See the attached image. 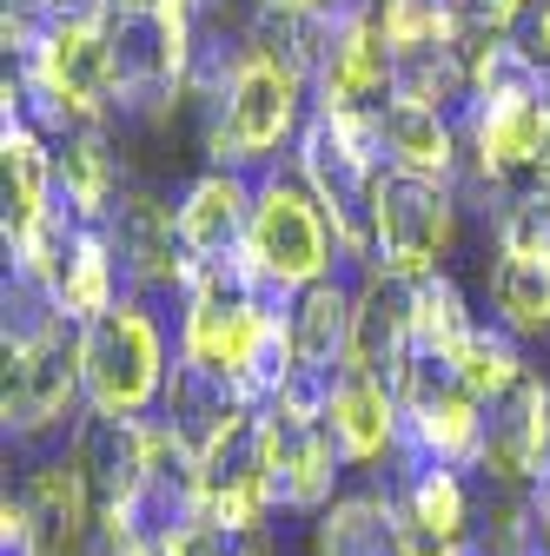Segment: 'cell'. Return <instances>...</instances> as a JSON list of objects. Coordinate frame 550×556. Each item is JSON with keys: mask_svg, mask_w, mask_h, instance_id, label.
<instances>
[{"mask_svg": "<svg viewBox=\"0 0 550 556\" xmlns=\"http://www.w3.org/2000/svg\"><path fill=\"white\" fill-rule=\"evenodd\" d=\"M53 299H60V312L74 318V325H93V318H107L120 299H133V292H126V265H120L107 226H80V232H74L66 265H60V278H53Z\"/></svg>", "mask_w": 550, "mask_h": 556, "instance_id": "9a60e30c", "label": "cell"}, {"mask_svg": "<svg viewBox=\"0 0 550 556\" xmlns=\"http://www.w3.org/2000/svg\"><path fill=\"white\" fill-rule=\"evenodd\" d=\"M0 556H47L40 549V530H34V510L21 491L0 497Z\"/></svg>", "mask_w": 550, "mask_h": 556, "instance_id": "603a6c76", "label": "cell"}, {"mask_svg": "<svg viewBox=\"0 0 550 556\" xmlns=\"http://www.w3.org/2000/svg\"><path fill=\"white\" fill-rule=\"evenodd\" d=\"M385 497H391V510L411 517V523H425V530H438V536H451V543H477V530H471V523H477L471 483H464V470H451V464H418V470L391 477Z\"/></svg>", "mask_w": 550, "mask_h": 556, "instance_id": "2e32d148", "label": "cell"}, {"mask_svg": "<svg viewBox=\"0 0 550 556\" xmlns=\"http://www.w3.org/2000/svg\"><path fill=\"white\" fill-rule=\"evenodd\" d=\"M445 371H451L477 404H498V397H511V391L530 378V358H524V344H517L504 325L485 318V325H477V338L464 344V352H458Z\"/></svg>", "mask_w": 550, "mask_h": 556, "instance_id": "ffe728a7", "label": "cell"}, {"mask_svg": "<svg viewBox=\"0 0 550 556\" xmlns=\"http://www.w3.org/2000/svg\"><path fill=\"white\" fill-rule=\"evenodd\" d=\"M477 305L464 299V286L445 271V278H425V286H411V338H418V358H438L451 365L464 344L477 338Z\"/></svg>", "mask_w": 550, "mask_h": 556, "instance_id": "ac0fdd59", "label": "cell"}, {"mask_svg": "<svg viewBox=\"0 0 550 556\" xmlns=\"http://www.w3.org/2000/svg\"><path fill=\"white\" fill-rule=\"evenodd\" d=\"M8 444L47 451L80 431L87 417V371H80V325H60L34 344H8V384H0Z\"/></svg>", "mask_w": 550, "mask_h": 556, "instance_id": "5b68a950", "label": "cell"}, {"mask_svg": "<svg viewBox=\"0 0 550 556\" xmlns=\"http://www.w3.org/2000/svg\"><path fill=\"white\" fill-rule=\"evenodd\" d=\"M471 556H485V549H477V543H471Z\"/></svg>", "mask_w": 550, "mask_h": 556, "instance_id": "4316f807", "label": "cell"}, {"mask_svg": "<svg viewBox=\"0 0 550 556\" xmlns=\"http://www.w3.org/2000/svg\"><path fill=\"white\" fill-rule=\"evenodd\" d=\"M391 87H398V53L372 14V0L338 21L318 74H312V106L318 113H385L391 106Z\"/></svg>", "mask_w": 550, "mask_h": 556, "instance_id": "52a82bcc", "label": "cell"}, {"mask_svg": "<svg viewBox=\"0 0 550 556\" xmlns=\"http://www.w3.org/2000/svg\"><path fill=\"white\" fill-rule=\"evenodd\" d=\"M372 14L391 40V53H432V47H464L471 27L451 0H372Z\"/></svg>", "mask_w": 550, "mask_h": 556, "instance_id": "44dd1931", "label": "cell"}, {"mask_svg": "<svg viewBox=\"0 0 550 556\" xmlns=\"http://www.w3.org/2000/svg\"><path fill=\"white\" fill-rule=\"evenodd\" d=\"M378 147H385V166L411 173V179L458 186V173H464V132L451 113H425V106L391 100L378 113Z\"/></svg>", "mask_w": 550, "mask_h": 556, "instance_id": "7c38bea8", "label": "cell"}, {"mask_svg": "<svg viewBox=\"0 0 550 556\" xmlns=\"http://www.w3.org/2000/svg\"><path fill=\"white\" fill-rule=\"evenodd\" d=\"M352 305H359V271H332L312 292L292 299V352L299 371H346L352 352Z\"/></svg>", "mask_w": 550, "mask_h": 556, "instance_id": "5bb4252c", "label": "cell"}, {"mask_svg": "<svg viewBox=\"0 0 550 556\" xmlns=\"http://www.w3.org/2000/svg\"><path fill=\"white\" fill-rule=\"evenodd\" d=\"M312 119V66L299 53H286L259 21L246 27V53L233 66V80L220 93V106L199 113V147L205 166L220 173H279V160L299 147V132Z\"/></svg>", "mask_w": 550, "mask_h": 556, "instance_id": "6da1fadb", "label": "cell"}, {"mask_svg": "<svg viewBox=\"0 0 550 556\" xmlns=\"http://www.w3.org/2000/svg\"><path fill=\"white\" fill-rule=\"evenodd\" d=\"M60 166V205L74 213L80 226H107L126 199V160L113 147V132H74L53 147Z\"/></svg>", "mask_w": 550, "mask_h": 556, "instance_id": "4fadbf2b", "label": "cell"}, {"mask_svg": "<svg viewBox=\"0 0 550 556\" xmlns=\"http://www.w3.org/2000/svg\"><path fill=\"white\" fill-rule=\"evenodd\" d=\"M458 239H464L458 186L411 179V173H391V166L378 173V186H372V252H378L385 278H398V286L445 278Z\"/></svg>", "mask_w": 550, "mask_h": 556, "instance_id": "277c9868", "label": "cell"}, {"mask_svg": "<svg viewBox=\"0 0 550 556\" xmlns=\"http://www.w3.org/2000/svg\"><path fill=\"white\" fill-rule=\"evenodd\" d=\"M485 305H491V325H504L517 344L550 338V271L491 252L485 258Z\"/></svg>", "mask_w": 550, "mask_h": 556, "instance_id": "d6986e66", "label": "cell"}, {"mask_svg": "<svg viewBox=\"0 0 550 556\" xmlns=\"http://www.w3.org/2000/svg\"><path fill=\"white\" fill-rule=\"evenodd\" d=\"M252 199H259V179L252 173H220L205 166L199 179H186L179 192V239H186V258L192 265H220L246 245V226H252Z\"/></svg>", "mask_w": 550, "mask_h": 556, "instance_id": "30bf717a", "label": "cell"}, {"mask_svg": "<svg viewBox=\"0 0 550 556\" xmlns=\"http://www.w3.org/2000/svg\"><path fill=\"white\" fill-rule=\"evenodd\" d=\"M259 457L272 470V491H279L286 517H325L338 497H346V457L332 444V425H305V417L286 410H259Z\"/></svg>", "mask_w": 550, "mask_h": 556, "instance_id": "8992f818", "label": "cell"}, {"mask_svg": "<svg viewBox=\"0 0 550 556\" xmlns=\"http://www.w3.org/2000/svg\"><path fill=\"white\" fill-rule=\"evenodd\" d=\"M359 0H252V14H272V21H312V14H346Z\"/></svg>", "mask_w": 550, "mask_h": 556, "instance_id": "cb8c5ba5", "label": "cell"}, {"mask_svg": "<svg viewBox=\"0 0 550 556\" xmlns=\"http://www.w3.org/2000/svg\"><path fill=\"white\" fill-rule=\"evenodd\" d=\"M305 556H398V530H391V497H385V483L346 491L325 517H312Z\"/></svg>", "mask_w": 550, "mask_h": 556, "instance_id": "e0dca14e", "label": "cell"}, {"mask_svg": "<svg viewBox=\"0 0 550 556\" xmlns=\"http://www.w3.org/2000/svg\"><path fill=\"white\" fill-rule=\"evenodd\" d=\"M418 358V338H411V286L385 271H365L359 278V305H352V352H346V371H365V378H385L398 391L404 365Z\"/></svg>", "mask_w": 550, "mask_h": 556, "instance_id": "8fae6325", "label": "cell"}, {"mask_svg": "<svg viewBox=\"0 0 550 556\" xmlns=\"http://www.w3.org/2000/svg\"><path fill=\"white\" fill-rule=\"evenodd\" d=\"M325 425H332V444H338V457H346L352 470H365V477L378 483V477L391 470L398 444H404V404H398V391H391L385 378L338 371Z\"/></svg>", "mask_w": 550, "mask_h": 556, "instance_id": "9c48e42d", "label": "cell"}, {"mask_svg": "<svg viewBox=\"0 0 550 556\" xmlns=\"http://www.w3.org/2000/svg\"><path fill=\"white\" fill-rule=\"evenodd\" d=\"M550 464V378H524L511 397L491 404V425H485V457H477V477L491 491H530Z\"/></svg>", "mask_w": 550, "mask_h": 556, "instance_id": "ba28073f", "label": "cell"}, {"mask_svg": "<svg viewBox=\"0 0 550 556\" xmlns=\"http://www.w3.org/2000/svg\"><path fill=\"white\" fill-rule=\"evenodd\" d=\"M252 286L272 292V299H299L312 292L318 278L346 271V258H338V232L325 219V205L312 199V186L279 166L259 179V199H252V226H246V245H239Z\"/></svg>", "mask_w": 550, "mask_h": 556, "instance_id": "3957f363", "label": "cell"}, {"mask_svg": "<svg viewBox=\"0 0 550 556\" xmlns=\"http://www.w3.org/2000/svg\"><path fill=\"white\" fill-rule=\"evenodd\" d=\"M173 365H179V338H173L166 312L147 299H120L107 318L80 325L87 410H100V417H160Z\"/></svg>", "mask_w": 550, "mask_h": 556, "instance_id": "7a4b0ae2", "label": "cell"}, {"mask_svg": "<svg viewBox=\"0 0 550 556\" xmlns=\"http://www.w3.org/2000/svg\"><path fill=\"white\" fill-rule=\"evenodd\" d=\"M491 252L550 271V199L537 186H524V192L504 199V213L491 219Z\"/></svg>", "mask_w": 550, "mask_h": 556, "instance_id": "7402d4cb", "label": "cell"}, {"mask_svg": "<svg viewBox=\"0 0 550 556\" xmlns=\"http://www.w3.org/2000/svg\"><path fill=\"white\" fill-rule=\"evenodd\" d=\"M517 556H550V543H530V549H517Z\"/></svg>", "mask_w": 550, "mask_h": 556, "instance_id": "484cf974", "label": "cell"}, {"mask_svg": "<svg viewBox=\"0 0 550 556\" xmlns=\"http://www.w3.org/2000/svg\"><path fill=\"white\" fill-rule=\"evenodd\" d=\"M524 504H530V523H537V536L550 543V464H543V477L524 491Z\"/></svg>", "mask_w": 550, "mask_h": 556, "instance_id": "d4e9b609", "label": "cell"}]
</instances>
